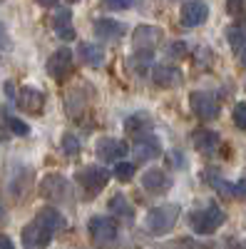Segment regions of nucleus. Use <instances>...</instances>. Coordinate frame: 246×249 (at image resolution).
<instances>
[{
    "mask_svg": "<svg viewBox=\"0 0 246 249\" xmlns=\"http://www.w3.org/2000/svg\"><path fill=\"white\" fill-rule=\"evenodd\" d=\"M152 80H154L157 88H177V85H181V82H184V75L174 65H154Z\"/></svg>",
    "mask_w": 246,
    "mask_h": 249,
    "instance_id": "14",
    "label": "nucleus"
},
{
    "mask_svg": "<svg viewBox=\"0 0 246 249\" xmlns=\"http://www.w3.org/2000/svg\"><path fill=\"white\" fill-rule=\"evenodd\" d=\"M154 60V53H147V50H134V55L130 57V68L134 72H145Z\"/></svg>",
    "mask_w": 246,
    "mask_h": 249,
    "instance_id": "24",
    "label": "nucleus"
},
{
    "mask_svg": "<svg viewBox=\"0 0 246 249\" xmlns=\"http://www.w3.org/2000/svg\"><path fill=\"white\" fill-rule=\"evenodd\" d=\"M172 57H184L187 55V43H181V40H177V43H172V48L167 50Z\"/></svg>",
    "mask_w": 246,
    "mask_h": 249,
    "instance_id": "31",
    "label": "nucleus"
},
{
    "mask_svg": "<svg viewBox=\"0 0 246 249\" xmlns=\"http://www.w3.org/2000/svg\"><path fill=\"white\" fill-rule=\"evenodd\" d=\"M189 105H192V112L201 120V122H212L219 117V100L214 92H207V90H194L189 95Z\"/></svg>",
    "mask_w": 246,
    "mask_h": 249,
    "instance_id": "4",
    "label": "nucleus"
},
{
    "mask_svg": "<svg viewBox=\"0 0 246 249\" xmlns=\"http://www.w3.org/2000/svg\"><path fill=\"white\" fill-rule=\"evenodd\" d=\"M132 152H134V160H137V162H147V160L159 157L162 144H159V140H157L154 135H142V137L137 140V144L132 147Z\"/></svg>",
    "mask_w": 246,
    "mask_h": 249,
    "instance_id": "15",
    "label": "nucleus"
},
{
    "mask_svg": "<svg viewBox=\"0 0 246 249\" xmlns=\"http://www.w3.org/2000/svg\"><path fill=\"white\" fill-rule=\"evenodd\" d=\"M5 219H8V212H5V207H3V204H0V224H3Z\"/></svg>",
    "mask_w": 246,
    "mask_h": 249,
    "instance_id": "36",
    "label": "nucleus"
},
{
    "mask_svg": "<svg viewBox=\"0 0 246 249\" xmlns=\"http://www.w3.org/2000/svg\"><path fill=\"white\" fill-rule=\"evenodd\" d=\"M227 10L231 15H241L246 10V0H227Z\"/></svg>",
    "mask_w": 246,
    "mask_h": 249,
    "instance_id": "30",
    "label": "nucleus"
},
{
    "mask_svg": "<svg viewBox=\"0 0 246 249\" xmlns=\"http://www.w3.org/2000/svg\"><path fill=\"white\" fill-rule=\"evenodd\" d=\"M134 172H137V167L132 162H119L117 167H115V177L119 179V182H130L132 177H134Z\"/></svg>",
    "mask_w": 246,
    "mask_h": 249,
    "instance_id": "25",
    "label": "nucleus"
},
{
    "mask_svg": "<svg viewBox=\"0 0 246 249\" xmlns=\"http://www.w3.org/2000/svg\"><path fill=\"white\" fill-rule=\"evenodd\" d=\"M63 152H65V155H70V157L80 152V140H77L72 132L63 135Z\"/></svg>",
    "mask_w": 246,
    "mask_h": 249,
    "instance_id": "26",
    "label": "nucleus"
},
{
    "mask_svg": "<svg viewBox=\"0 0 246 249\" xmlns=\"http://www.w3.org/2000/svg\"><path fill=\"white\" fill-rule=\"evenodd\" d=\"M181 25L184 28H197L201 23H207L209 18V5L204 3V0H187V3L181 5Z\"/></svg>",
    "mask_w": 246,
    "mask_h": 249,
    "instance_id": "11",
    "label": "nucleus"
},
{
    "mask_svg": "<svg viewBox=\"0 0 246 249\" xmlns=\"http://www.w3.org/2000/svg\"><path fill=\"white\" fill-rule=\"evenodd\" d=\"M192 144L199 150V152H204V155H209V152H214L219 144H221V137H219V132H214V130H197L194 135H192Z\"/></svg>",
    "mask_w": 246,
    "mask_h": 249,
    "instance_id": "19",
    "label": "nucleus"
},
{
    "mask_svg": "<svg viewBox=\"0 0 246 249\" xmlns=\"http://www.w3.org/2000/svg\"><path fill=\"white\" fill-rule=\"evenodd\" d=\"M110 170H105V167H99V164H90V167H85V170H80L77 175H75V179H77V184L85 190V195L87 197H95L97 192H102L107 187V182H110Z\"/></svg>",
    "mask_w": 246,
    "mask_h": 249,
    "instance_id": "3",
    "label": "nucleus"
},
{
    "mask_svg": "<svg viewBox=\"0 0 246 249\" xmlns=\"http://www.w3.org/2000/svg\"><path fill=\"white\" fill-rule=\"evenodd\" d=\"M70 3H77V0H70Z\"/></svg>",
    "mask_w": 246,
    "mask_h": 249,
    "instance_id": "39",
    "label": "nucleus"
},
{
    "mask_svg": "<svg viewBox=\"0 0 246 249\" xmlns=\"http://www.w3.org/2000/svg\"><path fill=\"white\" fill-rule=\"evenodd\" d=\"M236 60L241 62V65H246V50H244V53H239V55H236Z\"/></svg>",
    "mask_w": 246,
    "mask_h": 249,
    "instance_id": "37",
    "label": "nucleus"
},
{
    "mask_svg": "<svg viewBox=\"0 0 246 249\" xmlns=\"http://www.w3.org/2000/svg\"><path fill=\"white\" fill-rule=\"evenodd\" d=\"M92 30L99 40H119L125 35V25L117 23V20H110V18H97Z\"/></svg>",
    "mask_w": 246,
    "mask_h": 249,
    "instance_id": "16",
    "label": "nucleus"
},
{
    "mask_svg": "<svg viewBox=\"0 0 246 249\" xmlns=\"http://www.w3.org/2000/svg\"><path fill=\"white\" fill-rule=\"evenodd\" d=\"M37 3L43 8H52V5H57V0H37Z\"/></svg>",
    "mask_w": 246,
    "mask_h": 249,
    "instance_id": "35",
    "label": "nucleus"
},
{
    "mask_svg": "<svg viewBox=\"0 0 246 249\" xmlns=\"http://www.w3.org/2000/svg\"><path fill=\"white\" fill-rule=\"evenodd\" d=\"M15 100H17V107L30 112V115H40L43 107H45V95L40 92L37 88H30V85H25L23 90H20Z\"/></svg>",
    "mask_w": 246,
    "mask_h": 249,
    "instance_id": "12",
    "label": "nucleus"
},
{
    "mask_svg": "<svg viewBox=\"0 0 246 249\" xmlns=\"http://www.w3.org/2000/svg\"><path fill=\"white\" fill-rule=\"evenodd\" d=\"M224 212L219 204H207L204 210H194L189 214V224L197 234H214L219 227L224 224Z\"/></svg>",
    "mask_w": 246,
    "mask_h": 249,
    "instance_id": "2",
    "label": "nucleus"
},
{
    "mask_svg": "<svg viewBox=\"0 0 246 249\" xmlns=\"http://www.w3.org/2000/svg\"><path fill=\"white\" fill-rule=\"evenodd\" d=\"M102 3H105V8H110V10H130L139 3V0H102Z\"/></svg>",
    "mask_w": 246,
    "mask_h": 249,
    "instance_id": "27",
    "label": "nucleus"
},
{
    "mask_svg": "<svg viewBox=\"0 0 246 249\" xmlns=\"http://www.w3.org/2000/svg\"><path fill=\"white\" fill-rule=\"evenodd\" d=\"M234 195H246V179H244V182H236V187H234Z\"/></svg>",
    "mask_w": 246,
    "mask_h": 249,
    "instance_id": "34",
    "label": "nucleus"
},
{
    "mask_svg": "<svg viewBox=\"0 0 246 249\" xmlns=\"http://www.w3.org/2000/svg\"><path fill=\"white\" fill-rule=\"evenodd\" d=\"M179 214H181V207L179 204H159V207H154V210H149L145 224H147V230L152 234L162 237V234H167V232L174 230Z\"/></svg>",
    "mask_w": 246,
    "mask_h": 249,
    "instance_id": "1",
    "label": "nucleus"
},
{
    "mask_svg": "<svg viewBox=\"0 0 246 249\" xmlns=\"http://www.w3.org/2000/svg\"><path fill=\"white\" fill-rule=\"evenodd\" d=\"M8 120V127H10V132H15V135H20V137H25L28 132H30V127L23 122V120H17V117H5Z\"/></svg>",
    "mask_w": 246,
    "mask_h": 249,
    "instance_id": "28",
    "label": "nucleus"
},
{
    "mask_svg": "<svg viewBox=\"0 0 246 249\" xmlns=\"http://www.w3.org/2000/svg\"><path fill=\"white\" fill-rule=\"evenodd\" d=\"M149 127H152V120H149V115H145V112H137V115L127 117V122H125V130H127L130 135H137V137L147 135Z\"/></svg>",
    "mask_w": 246,
    "mask_h": 249,
    "instance_id": "22",
    "label": "nucleus"
},
{
    "mask_svg": "<svg viewBox=\"0 0 246 249\" xmlns=\"http://www.w3.org/2000/svg\"><path fill=\"white\" fill-rule=\"evenodd\" d=\"M52 28L57 33V37H63L65 43L75 40V28H72V13L67 8H60L55 10V18H52Z\"/></svg>",
    "mask_w": 246,
    "mask_h": 249,
    "instance_id": "17",
    "label": "nucleus"
},
{
    "mask_svg": "<svg viewBox=\"0 0 246 249\" xmlns=\"http://www.w3.org/2000/svg\"><path fill=\"white\" fill-rule=\"evenodd\" d=\"M10 48V37H8V30H5V25L0 23V50H8Z\"/></svg>",
    "mask_w": 246,
    "mask_h": 249,
    "instance_id": "32",
    "label": "nucleus"
},
{
    "mask_svg": "<svg viewBox=\"0 0 246 249\" xmlns=\"http://www.w3.org/2000/svg\"><path fill=\"white\" fill-rule=\"evenodd\" d=\"M110 212L117 217V219H125V222H132L134 219V207L130 204V199L125 195H115L110 199Z\"/></svg>",
    "mask_w": 246,
    "mask_h": 249,
    "instance_id": "21",
    "label": "nucleus"
},
{
    "mask_svg": "<svg viewBox=\"0 0 246 249\" xmlns=\"http://www.w3.org/2000/svg\"><path fill=\"white\" fill-rule=\"evenodd\" d=\"M142 187H145L147 192L152 195H162V192H169V187H172V177L159 170V167H152L147 170L145 175H142Z\"/></svg>",
    "mask_w": 246,
    "mask_h": 249,
    "instance_id": "13",
    "label": "nucleus"
},
{
    "mask_svg": "<svg viewBox=\"0 0 246 249\" xmlns=\"http://www.w3.org/2000/svg\"><path fill=\"white\" fill-rule=\"evenodd\" d=\"M48 72H50V77L57 80V82L67 80L70 72H72V50H70V48L55 50V53L50 55V60H48Z\"/></svg>",
    "mask_w": 246,
    "mask_h": 249,
    "instance_id": "8",
    "label": "nucleus"
},
{
    "mask_svg": "<svg viewBox=\"0 0 246 249\" xmlns=\"http://www.w3.org/2000/svg\"><path fill=\"white\" fill-rule=\"evenodd\" d=\"M164 40V33H162V28H157V25H139V28H134V33H132V45H134V50H147V53H154V48Z\"/></svg>",
    "mask_w": 246,
    "mask_h": 249,
    "instance_id": "9",
    "label": "nucleus"
},
{
    "mask_svg": "<svg viewBox=\"0 0 246 249\" xmlns=\"http://www.w3.org/2000/svg\"><path fill=\"white\" fill-rule=\"evenodd\" d=\"M231 249H246V239H241V242H236Z\"/></svg>",
    "mask_w": 246,
    "mask_h": 249,
    "instance_id": "38",
    "label": "nucleus"
},
{
    "mask_svg": "<svg viewBox=\"0 0 246 249\" xmlns=\"http://www.w3.org/2000/svg\"><path fill=\"white\" fill-rule=\"evenodd\" d=\"M95 152L102 162H122V157H125L130 152L127 142L125 140H117V137H102L97 140L95 144Z\"/></svg>",
    "mask_w": 246,
    "mask_h": 249,
    "instance_id": "7",
    "label": "nucleus"
},
{
    "mask_svg": "<svg viewBox=\"0 0 246 249\" xmlns=\"http://www.w3.org/2000/svg\"><path fill=\"white\" fill-rule=\"evenodd\" d=\"M35 222L37 224H43L45 230H50L52 234L57 232V230H63V227L67 224V219H65V214L60 212V210H55V207H43V210L37 212V217H35Z\"/></svg>",
    "mask_w": 246,
    "mask_h": 249,
    "instance_id": "18",
    "label": "nucleus"
},
{
    "mask_svg": "<svg viewBox=\"0 0 246 249\" xmlns=\"http://www.w3.org/2000/svg\"><path fill=\"white\" fill-rule=\"evenodd\" d=\"M227 40H229L234 55L244 53V50H246V25H231V28L227 30Z\"/></svg>",
    "mask_w": 246,
    "mask_h": 249,
    "instance_id": "23",
    "label": "nucleus"
},
{
    "mask_svg": "<svg viewBox=\"0 0 246 249\" xmlns=\"http://www.w3.org/2000/svg\"><path fill=\"white\" fill-rule=\"evenodd\" d=\"M40 192H43L45 199L60 204L70 199V184L63 175H45L43 182H40Z\"/></svg>",
    "mask_w": 246,
    "mask_h": 249,
    "instance_id": "6",
    "label": "nucleus"
},
{
    "mask_svg": "<svg viewBox=\"0 0 246 249\" xmlns=\"http://www.w3.org/2000/svg\"><path fill=\"white\" fill-rule=\"evenodd\" d=\"M77 55L90 68H102V62H105V50H102L99 45H95V43H80Z\"/></svg>",
    "mask_w": 246,
    "mask_h": 249,
    "instance_id": "20",
    "label": "nucleus"
},
{
    "mask_svg": "<svg viewBox=\"0 0 246 249\" xmlns=\"http://www.w3.org/2000/svg\"><path fill=\"white\" fill-rule=\"evenodd\" d=\"M234 124L239 130H246V102H239L234 107Z\"/></svg>",
    "mask_w": 246,
    "mask_h": 249,
    "instance_id": "29",
    "label": "nucleus"
},
{
    "mask_svg": "<svg viewBox=\"0 0 246 249\" xmlns=\"http://www.w3.org/2000/svg\"><path fill=\"white\" fill-rule=\"evenodd\" d=\"M87 230H90V237L97 247H115L117 244V224L110 217L95 214L87 224Z\"/></svg>",
    "mask_w": 246,
    "mask_h": 249,
    "instance_id": "5",
    "label": "nucleus"
},
{
    "mask_svg": "<svg viewBox=\"0 0 246 249\" xmlns=\"http://www.w3.org/2000/svg\"><path fill=\"white\" fill-rule=\"evenodd\" d=\"M20 239H23V249H45V247L52 242V232L45 230L43 224L30 222V224L23 227V234H20Z\"/></svg>",
    "mask_w": 246,
    "mask_h": 249,
    "instance_id": "10",
    "label": "nucleus"
},
{
    "mask_svg": "<svg viewBox=\"0 0 246 249\" xmlns=\"http://www.w3.org/2000/svg\"><path fill=\"white\" fill-rule=\"evenodd\" d=\"M0 249H15V244L8 234H0Z\"/></svg>",
    "mask_w": 246,
    "mask_h": 249,
    "instance_id": "33",
    "label": "nucleus"
}]
</instances>
